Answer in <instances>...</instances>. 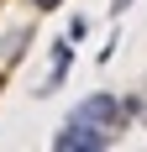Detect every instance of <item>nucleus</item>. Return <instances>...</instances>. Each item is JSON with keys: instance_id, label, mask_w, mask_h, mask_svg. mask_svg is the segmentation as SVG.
<instances>
[{"instance_id": "1", "label": "nucleus", "mask_w": 147, "mask_h": 152, "mask_svg": "<svg viewBox=\"0 0 147 152\" xmlns=\"http://www.w3.org/2000/svg\"><path fill=\"white\" fill-rule=\"evenodd\" d=\"M110 142H116V131H100V126H89V121H68L53 137V147L58 152H105Z\"/></svg>"}, {"instance_id": "2", "label": "nucleus", "mask_w": 147, "mask_h": 152, "mask_svg": "<svg viewBox=\"0 0 147 152\" xmlns=\"http://www.w3.org/2000/svg\"><path fill=\"white\" fill-rule=\"evenodd\" d=\"M74 121H89V126H100V131H121V121H126V105H121L116 94H89V100H79Z\"/></svg>"}, {"instance_id": "3", "label": "nucleus", "mask_w": 147, "mask_h": 152, "mask_svg": "<svg viewBox=\"0 0 147 152\" xmlns=\"http://www.w3.org/2000/svg\"><path fill=\"white\" fill-rule=\"evenodd\" d=\"M26 47H32V31H26V26H16V31H5V42H0V58H5V63H16Z\"/></svg>"}, {"instance_id": "4", "label": "nucleus", "mask_w": 147, "mask_h": 152, "mask_svg": "<svg viewBox=\"0 0 147 152\" xmlns=\"http://www.w3.org/2000/svg\"><path fill=\"white\" fill-rule=\"evenodd\" d=\"M26 5H37V11H58L63 0H26Z\"/></svg>"}]
</instances>
